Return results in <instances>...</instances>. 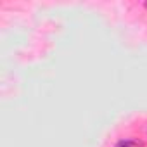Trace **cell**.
<instances>
[{"label": "cell", "instance_id": "1", "mask_svg": "<svg viewBox=\"0 0 147 147\" xmlns=\"http://www.w3.org/2000/svg\"><path fill=\"white\" fill-rule=\"evenodd\" d=\"M116 147H131V142L130 140H121V142H118Z\"/></svg>", "mask_w": 147, "mask_h": 147}]
</instances>
